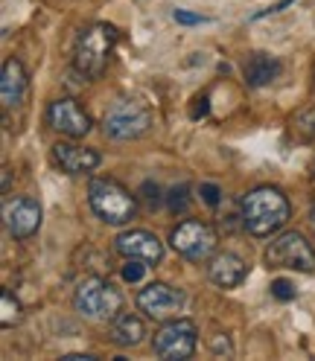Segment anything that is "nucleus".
Instances as JSON below:
<instances>
[{"mask_svg":"<svg viewBox=\"0 0 315 361\" xmlns=\"http://www.w3.org/2000/svg\"><path fill=\"white\" fill-rule=\"evenodd\" d=\"M6 231L15 239H32L41 228V204L30 195H20L6 204Z\"/></svg>","mask_w":315,"mask_h":361,"instance_id":"ddd939ff","label":"nucleus"},{"mask_svg":"<svg viewBox=\"0 0 315 361\" xmlns=\"http://www.w3.org/2000/svg\"><path fill=\"white\" fill-rule=\"evenodd\" d=\"M27 97V71L18 59H6L4 61V73H0V99L4 108H15Z\"/></svg>","mask_w":315,"mask_h":361,"instance_id":"2eb2a0df","label":"nucleus"},{"mask_svg":"<svg viewBox=\"0 0 315 361\" xmlns=\"http://www.w3.org/2000/svg\"><path fill=\"white\" fill-rule=\"evenodd\" d=\"M172 20H175V24H182V27H198V24H208L210 18L196 15V12H187V9H175V12H172Z\"/></svg>","mask_w":315,"mask_h":361,"instance_id":"4be33fe9","label":"nucleus"},{"mask_svg":"<svg viewBox=\"0 0 315 361\" xmlns=\"http://www.w3.org/2000/svg\"><path fill=\"white\" fill-rule=\"evenodd\" d=\"M289 216H292L289 198L278 187H257L249 195H242V201H239L242 228L254 239H266V236L278 233L289 221Z\"/></svg>","mask_w":315,"mask_h":361,"instance_id":"f257e3e1","label":"nucleus"},{"mask_svg":"<svg viewBox=\"0 0 315 361\" xmlns=\"http://www.w3.org/2000/svg\"><path fill=\"white\" fill-rule=\"evenodd\" d=\"M47 123H50L53 131L64 134V137H73V140L85 137V134H91V128H94V120L88 117L82 111V105L76 99H71V97H61V99L50 102Z\"/></svg>","mask_w":315,"mask_h":361,"instance_id":"9d476101","label":"nucleus"},{"mask_svg":"<svg viewBox=\"0 0 315 361\" xmlns=\"http://www.w3.org/2000/svg\"><path fill=\"white\" fill-rule=\"evenodd\" d=\"M170 245H172V251L178 257H184L190 262H201V259H210L216 254L219 233L210 228L208 221L184 219L170 231Z\"/></svg>","mask_w":315,"mask_h":361,"instance_id":"423d86ee","label":"nucleus"},{"mask_svg":"<svg viewBox=\"0 0 315 361\" xmlns=\"http://www.w3.org/2000/svg\"><path fill=\"white\" fill-rule=\"evenodd\" d=\"M143 338H146V326H143V321L138 318V314H131V312H120L108 326V341L123 347V350L138 347Z\"/></svg>","mask_w":315,"mask_h":361,"instance_id":"f3484780","label":"nucleus"},{"mask_svg":"<svg viewBox=\"0 0 315 361\" xmlns=\"http://www.w3.org/2000/svg\"><path fill=\"white\" fill-rule=\"evenodd\" d=\"M242 76L249 87H266L280 76V61L268 53H251L242 64Z\"/></svg>","mask_w":315,"mask_h":361,"instance_id":"dca6fc26","label":"nucleus"},{"mask_svg":"<svg viewBox=\"0 0 315 361\" xmlns=\"http://www.w3.org/2000/svg\"><path fill=\"white\" fill-rule=\"evenodd\" d=\"M208 277L219 288H237V286H242L245 277H249V262L234 251H219L208 262Z\"/></svg>","mask_w":315,"mask_h":361,"instance_id":"4468645a","label":"nucleus"},{"mask_svg":"<svg viewBox=\"0 0 315 361\" xmlns=\"http://www.w3.org/2000/svg\"><path fill=\"white\" fill-rule=\"evenodd\" d=\"M208 111H210L208 97H196V99H193V108H190V117H193V120H198V117H205Z\"/></svg>","mask_w":315,"mask_h":361,"instance_id":"393cba45","label":"nucleus"},{"mask_svg":"<svg viewBox=\"0 0 315 361\" xmlns=\"http://www.w3.org/2000/svg\"><path fill=\"white\" fill-rule=\"evenodd\" d=\"M187 295L182 288L167 286V283H149L138 291V309L152 321H172L178 318V312L184 309Z\"/></svg>","mask_w":315,"mask_h":361,"instance_id":"1a4fd4ad","label":"nucleus"},{"mask_svg":"<svg viewBox=\"0 0 315 361\" xmlns=\"http://www.w3.org/2000/svg\"><path fill=\"white\" fill-rule=\"evenodd\" d=\"M263 259L268 268H289V271H301V274H312L315 271V247L301 233L286 231L268 242Z\"/></svg>","mask_w":315,"mask_h":361,"instance_id":"0eeeda50","label":"nucleus"},{"mask_svg":"<svg viewBox=\"0 0 315 361\" xmlns=\"http://www.w3.org/2000/svg\"><path fill=\"white\" fill-rule=\"evenodd\" d=\"M309 224H312V231H315V201H312V207H309Z\"/></svg>","mask_w":315,"mask_h":361,"instance_id":"cd10ccee","label":"nucleus"},{"mask_svg":"<svg viewBox=\"0 0 315 361\" xmlns=\"http://www.w3.org/2000/svg\"><path fill=\"white\" fill-rule=\"evenodd\" d=\"M198 192H201V201H205L208 207H219V201H222V190H219L216 184H201V187H198Z\"/></svg>","mask_w":315,"mask_h":361,"instance_id":"b1692460","label":"nucleus"},{"mask_svg":"<svg viewBox=\"0 0 315 361\" xmlns=\"http://www.w3.org/2000/svg\"><path fill=\"white\" fill-rule=\"evenodd\" d=\"M292 131H295L301 140H315V108L301 111V114L292 120Z\"/></svg>","mask_w":315,"mask_h":361,"instance_id":"6ab92c4d","label":"nucleus"},{"mask_svg":"<svg viewBox=\"0 0 315 361\" xmlns=\"http://www.w3.org/2000/svg\"><path fill=\"white\" fill-rule=\"evenodd\" d=\"M198 329L190 318H172L164 321V326L152 338V353L167 361H187L196 353Z\"/></svg>","mask_w":315,"mask_h":361,"instance_id":"6e6552de","label":"nucleus"},{"mask_svg":"<svg viewBox=\"0 0 315 361\" xmlns=\"http://www.w3.org/2000/svg\"><path fill=\"white\" fill-rule=\"evenodd\" d=\"M187 192H190V187H187V184L170 190L167 201H170V210H172L175 216H187V210H190V198H187Z\"/></svg>","mask_w":315,"mask_h":361,"instance_id":"aec40b11","label":"nucleus"},{"mask_svg":"<svg viewBox=\"0 0 315 361\" xmlns=\"http://www.w3.org/2000/svg\"><path fill=\"white\" fill-rule=\"evenodd\" d=\"M123 303V291L102 277H85L73 291V309L88 321H114Z\"/></svg>","mask_w":315,"mask_h":361,"instance_id":"20e7f679","label":"nucleus"},{"mask_svg":"<svg viewBox=\"0 0 315 361\" xmlns=\"http://www.w3.org/2000/svg\"><path fill=\"white\" fill-rule=\"evenodd\" d=\"M114 251L126 259H143L146 265H158L164 259V242L149 231H123L114 239Z\"/></svg>","mask_w":315,"mask_h":361,"instance_id":"f8f14e48","label":"nucleus"},{"mask_svg":"<svg viewBox=\"0 0 315 361\" xmlns=\"http://www.w3.org/2000/svg\"><path fill=\"white\" fill-rule=\"evenodd\" d=\"M0 312H4L0 314V326L4 329H12L20 324V303L12 291H4V298H0Z\"/></svg>","mask_w":315,"mask_h":361,"instance_id":"a211bd4d","label":"nucleus"},{"mask_svg":"<svg viewBox=\"0 0 315 361\" xmlns=\"http://www.w3.org/2000/svg\"><path fill=\"white\" fill-rule=\"evenodd\" d=\"M9 190H12V169L4 166V195H9Z\"/></svg>","mask_w":315,"mask_h":361,"instance_id":"bb28decb","label":"nucleus"},{"mask_svg":"<svg viewBox=\"0 0 315 361\" xmlns=\"http://www.w3.org/2000/svg\"><path fill=\"white\" fill-rule=\"evenodd\" d=\"M53 161L67 175H91L102 164V154L91 146L73 143V137H71V140H59L53 146Z\"/></svg>","mask_w":315,"mask_h":361,"instance_id":"9b49d317","label":"nucleus"},{"mask_svg":"<svg viewBox=\"0 0 315 361\" xmlns=\"http://www.w3.org/2000/svg\"><path fill=\"white\" fill-rule=\"evenodd\" d=\"M88 204L105 224H117V228H123V224H129L138 216V201L114 178H91Z\"/></svg>","mask_w":315,"mask_h":361,"instance_id":"7ed1b4c3","label":"nucleus"},{"mask_svg":"<svg viewBox=\"0 0 315 361\" xmlns=\"http://www.w3.org/2000/svg\"><path fill=\"white\" fill-rule=\"evenodd\" d=\"M149 128H152V111L141 99H117L102 117L105 137L120 140V143L143 137Z\"/></svg>","mask_w":315,"mask_h":361,"instance_id":"39448f33","label":"nucleus"},{"mask_svg":"<svg viewBox=\"0 0 315 361\" xmlns=\"http://www.w3.org/2000/svg\"><path fill=\"white\" fill-rule=\"evenodd\" d=\"M61 358L64 361H97V355H88V353H67Z\"/></svg>","mask_w":315,"mask_h":361,"instance_id":"a878e982","label":"nucleus"},{"mask_svg":"<svg viewBox=\"0 0 315 361\" xmlns=\"http://www.w3.org/2000/svg\"><path fill=\"white\" fill-rule=\"evenodd\" d=\"M117 30L111 24H91L79 32L76 47H73V67L85 79H100L108 67V59L114 53Z\"/></svg>","mask_w":315,"mask_h":361,"instance_id":"f03ea898","label":"nucleus"},{"mask_svg":"<svg viewBox=\"0 0 315 361\" xmlns=\"http://www.w3.org/2000/svg\"><path fill=\"white\" fill-rule=\"evenodd\" d=\"M146 262L143 259H126V265H123V280L126 283H141L143 280V274H146Z\"/></svg>","mask_w":315,"mask_h":361,"instance_id":"412c9836","label":"nucleus"},{"mask_svg":"<svg viewBox=\"0 0 315 361\" xmlns=\"http://www.w3.org/2000/svg\"><path fill=\"white\" fill-rule=\"evenodd\" d=\"M272 298H278V300H292V298H295V286H292L289 280H275L272 283Z\"/></svg>","mask_w":315,"mask_h":361,"instance_id":"5701e85b","label":"nucleus"}]
</instances>
